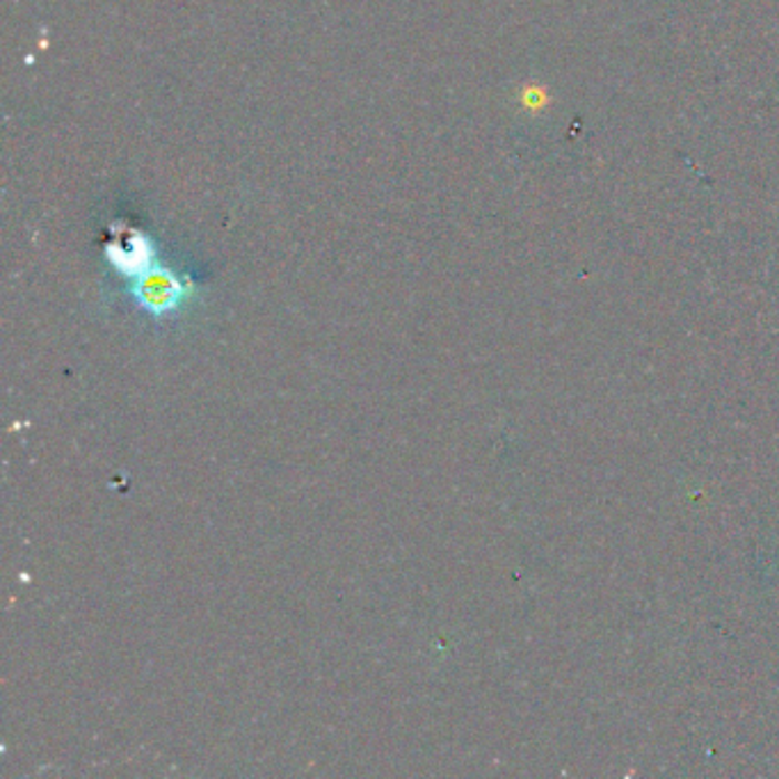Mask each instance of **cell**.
Masks as SVG:
<instances>
[{
	"mask_svg": "<svg viewBox=\"0 0 779 779\" xmlns=\"http://www.w3.org/2000/svg\"><path fill=\"white\" fill-rule=\"evenodd\" d=\"M144 303L152 307H170V303L178 295V284L167 275H152L142 284Z\"/></svg>",
	"mask_w": 779,
	"mask_h": 779,
	"instance_id": "6da1fadb",
	"label": "cell"
}]
</instances>
